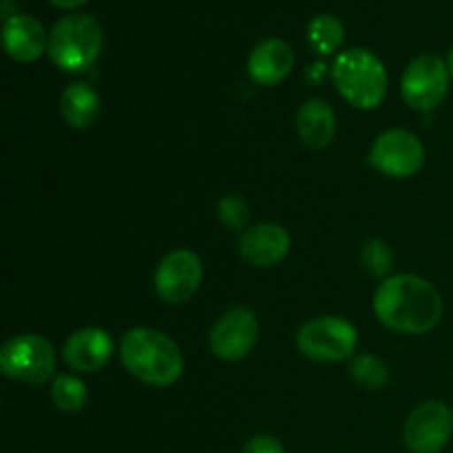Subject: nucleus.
Instances as JSON below:
<instances>
[{
  "label": "nucleus",
  "mask_w": 453,
  "mask_h": 453,
  "mask_svg": "<svg viewBox=\"0 0 453 453\" xmlns=\"http://www.w3.org/2000/svg\"><path fill=\"white\" fill-rule=\"evenodd\" d=\"M259 339V323L246 308H234L219 317L211 330V349L221 361H242Z\"/></svg>",
  "instance_id": "obj_11"
},
{
  "label": "nucleus",
  "mask_w": 453,
  "mask_h": 453,
  "mask_svg": "<svg viewBox=\"0 0 453 453\" xmlns=\"http://www.w3.org/2000/svg\"><path fill=\"white\" fill-rule=\"evenodd\" d=\"M104 42L102 25L93 16L87 13H71L49 34V58L56 66L69 73L88 69L97 60Z\"/></svg>",
  "instance_id": "obj_4"
},
{
  "label": "nucleus",
  "mask_w": 453,
  "mask_h": 453,
  "mask_svg": "<svg viewBox=\"0 0 453 453\" xmlns=\"http://www.w3.org/2000/svg\"><path fill=\"white\" fill-rule=\"evenodd\" d=\"M242 453H286L283 445L277 438L268 436V434H259V436H252L250 441L243 445Z\"/></svg>",
  "instance_id": "obj_23"
},
{
  "label": "nucleus",
  "mask_w": 453,
  "mask_h": 453,
  "mask_svg": "<svg viewBox=\"0 0 453 453\" xmlns=\"http://www.w3.org/2000/svg\"><path fill=\"white\" fill-rule=\"evenodd\" d=\"M219 219L226 228L242 230L248 224V219H250L248 203L242 197H237V195H226L219 202Z\"/></svg>",
  "instance_id": "obj_22"
},
{
  "label": "nucleus",
  "mask_w": 453,
  "mask_h": 453,
  "mask_svg": "<svg viewBox=\"0 0 453 453\" xmlns=\"http://www.w3.org/2000/svg\"><path fill=\"white\" fill-rule=\"evenodd\" d=\"M60 111L66 124L88 128L100 115V96L84 82L69 84L60 97Z\"/></svg>",
  "instance_id": "obj_17"
},
{
  "label": "nucleus",
  "mask_w": 453,
  "mask_h": 453,
  "mask_svg": "<svg viewBox=\"0 0 453 453\" xmlns=\"http://www.w3.org/2000/svg\"><path fill=\"white\" fill-rule=\"evenodd\" d=\"M295 51L281 38H268L252 49L248 58V75L261 87H274L290 75Z\"/></svg>",
  "instance_id": "obj_15"
},
{
  "label": "nucleus",
  "mask_w": 453,
  "mask_h": 453,
  "mask_svg": "<svg viewBox=\"0 0 453 453\" xmlns=\"http://www.w3.org/2000/svg\"><path fill=\"white\" fill-rule=\"evenodd\" d=\"M51 401L62 411H80L88 401L87 385L75 376H58L51 385Z\"/></svg>",
  "instance_id": "obj_19"
},
{
  "label": "nucleus",
  "mask_w": 453,
  "mask_h": 453,
  "mask_svg": "<svg viewBox=\"0 0 453 453\" xmlns=\"http://www.w3.org/2000/svg\"><path fill=\"white\" fill-rule=\"evenodd\" d=\"M3 47L18 62H34L49 49V38L34 16L13 13L3 25Z\"/></svg>",
  "instance_id": "obj_14"
},
{
  "label": "nucleus",
  "mask_w": 453,
  "mask_h": 453,
  "mask_svg": "<svg viewBox=\"0 0 453 453\" xmlns=\"http://www.w3.org/2000/svg\"><path fill=\"white\" fill-rule=\"evenodd\" d=\"M296 133L310 149H326L336 135V115L323 100H308L296 115Z\"/></svg>",
  "instance_id": "obj_16"
},
{
  "label": "nucleus",
  "mask_w": 453,
  "mask_h": 453,
  "mask_svg": "<svg viewBox=\"0 0 453 453\" xmlns=\"http://www.w3.org/2000/svg\"><path fill=\"white\" fill-rule=\"evenodd\" d=\"M374 312L383 326L403 334L432 332L442 319V296L416 274L388 277L374 295Z\"/></svg>",
  "instance_id": "obj_1"
},
{
  "label": "nucleus",
  "mask_w": 453,
  "mask_h": 453,
  "mask_svg": "<svg viewBox=\"0 0 453 453\" xmlns=\"http://www.w3.org/2000/svg\"><path fill=\"white\" fill-rule=\"evenodd\" d=\"M453 434V411L445 403L416 407L405 423V445L411 453H441Z\"/></svg>",
  "instance_id": "obj_9"
},
{
  "label": "nucleus",
  "mask_w": 453,
  "mask_h": 453,
  "mask_svg": "<svg viewBox=\"0 0 453 453\" xmlns=\"http://www.w3.org/2000/svg\"><path fill=\"white\" fill-rule=\"evenodd\" d=\"M361 264L374 277H388V273L394 265L392 250L385 242L380 239H370V242L363 243L361 248Z\"/></svg>",
  "instance_id": "obj_21"
},
{
  "label": "nucleus",
  "mask_w": 453,
  "mask_h": 453,
  "mask_svg": "<svg viewBox=\"0 0 453 453\" xmlns=\"http://www.w3.org/2000/svg\"><path fill=\"white\" fill-rule=\"evenodd\" d=\"M202 261L190 250L168 252L155 273V292L166 303H184L202 283Z\"/></svg>",
  "instance_id": "obj_10"
},
{
  "label": "nucleus",
  "mask_w": 453,
  "mask_h": 453,
  "mask_svg": "<svg viewBox=\"0 0 453 453\" xmlns=\"http://www.w3.org/2000/svg\"><path fill=\"white\" fill-rule=\"evenodd\" d=\"M0 370L7 379L20 383H47L56 370L53 345L38 334L13 336L0 349Z\"/></svg>",
  "instance_id": "obj_5"
},
{
  "label": "nucleus",
  "mask_w": 453,
  "mask_h": 453,
  "mask_svg": "<svg viewBox=\"0 0 453 453\" xmlns=\"http://www.w3.org/2000/svg\"><path fill=\"white\" fill-rule=\"evenodd\" d=\"M332 75L341 96L357 109H376L388 96V71L367 49H348L341 53Z\"/></svg>",
  "instance_id": "obj_3"
},
{
  "label": "nucleus",
  "mask_w": 453,
  "mask_h": 453,
  "mask_svg": "<svg viewBox=\"0 0 453 453\" xmlns=\"http://www.w3.org/2000/svg\"><path fill=\"white\" fill-rule=\"evenodd\" d=\"M370 164L389 177H411L423 168L425 146L414 133L392 128L379 135L370 150Z\"/></svg>",
  "instance_id": "obj_8"
},
{
  "label": "nucleus",
  "mask_w": 453,
  "mask_h": 453,
  "mask_svg": "<svg viewBox=\"0 0 453 453\" xmlns=\"http://www.w3.org/2000/svg\"><path fill=\"white\" fill-rule=\"evenodd\" d=\"M447 66H449V75L453 78V49H451V53H449V60H447Z\"/></svg>",
  "instance_id": "obj_25"
},
{
  "label": "nucleus",
  "mask_w": 453,
  "mask_h": 453,
  "mask_svg": "<svg viewBox=\"0 0 453 453\" xmlns=\"http://www.w3.org/2000/svg\"><path fill=\"white\" fill-rule=\"evenodd\" d=\"M449 66L442 58L434 53H425L411 60L407 71L403 73L401 93L410 106L418 111H432L442 104L449 88Z\"/></svg>",
  "instance_id": "obj_7"
},
{
  "label": "nucleus",
  "mask_w": 453,
  "mask_h": 453,
  "mask_svg": "<svg viewBox=\"0 0 453 453\" xmlns=\"http://www.w3.org/2000/svg\"><path fill=\"white\" fill-rule=\"evenodd\" d=\"M345 29L343 22L330 13H321V16L312 18L308 25V42L314 53L319 56H330L336 49L343 44Z\"/></svg>",
  "instance_id": "obj_18"
},
{
  "label": "nucleus",
  "mask_w": 453,
  "mask_h": 453,
  "mask_svg": "<svg viewBox=\"0 0 453 453\" xmlns=\"http://www.w3.org/2000/svg\"><path fill=\"white\" fill-rule=\"evenodd\" d=\"M119 357L137 380L153 388H168L184 372V358L175 341L150 327H133L127 332Z\"/></svg>",
  "instance_id": "obj_2"
},
{
  "label": "nucleus",
  "mask_w": 453,
  "mask_h": 453,
  "mask_svg": "<svg viewBox=\"0 0 453 453\" xmlns=\"http://www.w3.org/2000/svg\"><path fill=\"white\" fill-rule=\"evenodd\" d=\"M357 327L339 317L312 319L296 332L301 354L319 363H339L357 352Z\"/></svg>",
  "instance_id": "obj_6"
},
{
  "label": "nucleus",
  "mask_w": 453,
  "mask_h": 453,
  "mask_svg": "<svg viewBox=\"0 0 453 453\" xmlns=\"http://www.w3.org/2000/svg\"><path fill=\"white\" fill-rule=\"evenodd\" d=\"M65 361L82 374L100 372L113 357V341L100 327H82L66 339Z\"/></svg>",
  "instance_id": "obj_13"
},
{
  "label": "nucleus",
  "mask_w": 453,
  "mask_h": 453,
  "mask_svg": "<svg viewBox=\"0 0 453 453\" xmlns=\"http://www.w3.org/2000/svg\"><path fill=\"white\" fill-rule=\"evenodd\" d=\"M51 4H56V7L60 9H75V7H82L84 3H88V0H49Z\"/></svg>",
  "instance_id": "obj_24"
},
{
  "label": "nucleus",
  "mask_w": 453,
  "mask_h": 453,
  "mask_svg": "<svg viewBox=\"0 0 453 453\" xmlns=\"http://www.w3.org/2000/svg\"><path fill=\"white\" fill-rule=\"evenodd\" d=\"M239 252L246 264L255 268H270L283 261L290 252V234L277 224H259L248 228L239 242Z\"/></svg>",
  "instance_id": "obj_12"
},
{
  "label": "nucleus",
  "mask_w": 453,
  "mask_h": 453,
  "mask_svg": "<svg viewBox=\"0 0 453 453\" xmlns=\"http://www.w3.org/2000/svg\"><path fill=\"white\" fill-rule=\"evenodd\" d=\"M349 370H352V379L365 389H383L389 380L388 365L380 358L370 357V354L354 358Z\"/></svg>",
  "instance_id": "obj_20"
}]
</instances>
